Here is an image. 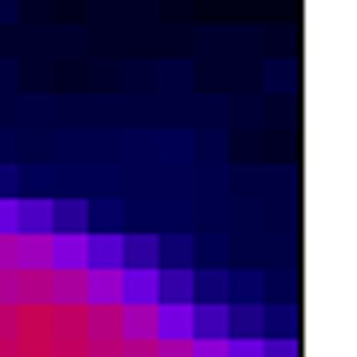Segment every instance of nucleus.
I'll use <instances>...</instances> for the list:
<instances>
[{
    "mask_svg": "<svg viewBox=\"0 0 357 357\" xmlns=\"http://www.w3.org/2000/svg\"><path fill=\"white\" fill-rule=\"evenodd\" d=\"M88 264V234H47V270L53 275H82Z\"/></svg>",
    "mask_w": 357,
    "mask_h": 357,
    "instance_id": "f257e3e1",
    "label": "nucleus"
},
{
    "mask_svg": "<svg viewBox=\"0 0 357 357\" xmlns=\"http://www.w3.org/2000/svg\"><path fill=\"white\" fill-rule=\"evenodd\" d=\"M82 270H123V241L117 234H88V264Z\"/></svg>",
    "mask_w": 357,
    "mask_h": 357,
    "instance_id": "f03ea898",
    "label": "nucleus"
},
{
    "mask_svg": "<svg viewBox=\"0 0 357 357\" xmlns=\"http://www.w3.org/2000/svg\"><path fill=\"white\" fill-rule=\"evenodd\" d=\"M158 305H193V275L188 270H158Z\"/></svg>",
    "mask_w": 357,
    "mask_h": 357,
    "instance_id": "7ed1b4c3",
    "label": "nucleus"
}]
</instances>
